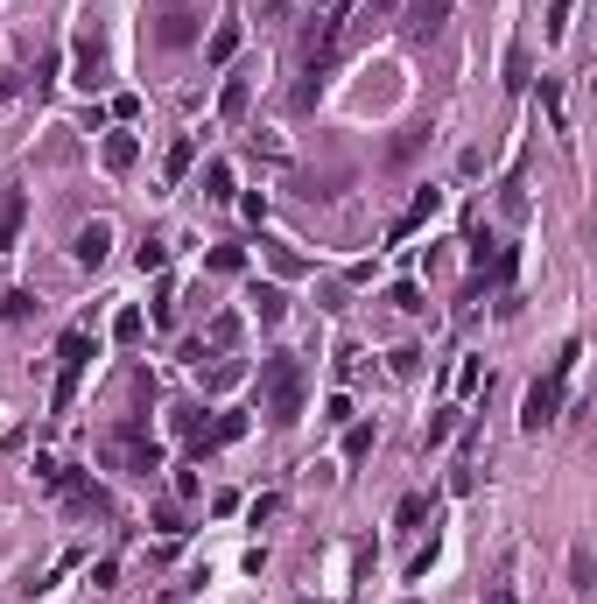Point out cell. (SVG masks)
Returning a JSON list of instances; mask_svg holds the SVG:
<instances>
[{
  "label": "cell",
  "instance_id": "34",
  "mask_svg": "<svg viewBox=\"0 0 597 604\" xmlns=\"http://www.w3.org/2000/svg\"><path fill=\"white\" fill-rule=\"evenodd\" d=\"M302 604H324V598H302Z\"/></svg>",
  "mask_w": 597,
  "mask_h": 604
},
{
  "label": "cell",
  "instance_id": "7",
  "mask_svg": "<svg viewBox=\"0 0 597 604\" xmlns=\"http://www.w3.org/2000/svg\"><path fill=\"white\" fill-rule=\"evenodd\" d=\"M71 253H78V267H106V253H113V225H106V218H92V225H78V239H71Z\"/></svg>",
  "mask_w": 597,
  "mask_h": 604
},
{
  "label": "cell",
  "instance_id": "23",
  "mask_svg": "<svg viewBox=\"0 0 597 604\" xmlns=\"http://www.w3.org/2000/svg\"><path fill=\"white\" fill-rule=\"evenodd\" d=\"M387 302H394V310H422V289H415V282H394V295H387Z\"/></svg>",
  "mask_w": 597,
  "mask_h": 604
},
{
  "label": "cell",
  "instance_id": "32",
  "mask_svg": "<svg viewBox=\"0 0 597 604\" xmlns=\"http://www.w3.org/2000/svg\"><path fill=\"white\" fill-rule=\"evenodd\" d=\"M485 604H520V590L514 583H485Z\"/></svg>",
  "mask_w": 597,
  "mask_h": 604
},
{
  "label": "cell",
  "instance_id": "27",
  "mask_svg": "<svg viewBox=\"0 0 597 604\" xmlns=\"http://www.w3.org/2000/svg\"><path fill=\"white\" fill-rule=\"evenodd\" d=\"M422 513H429V500H422V492H407V500H401V527H422Z\"/></svg>",
  "mask_w": 597,
  "mask_h": 604
},
{
  "label": "cell",
  "instance_id": "29",
  "mask_svg": "<svg viewBox=\"0 0 597 604\" xmlns=\"http://www.w3.org/2000/svg\"><path fill=\"white\" fill-rule=\"evenodd\" d=\"M324 421H352V394H330L324 401Z\"/></svg>",
  "mask_w": 597,
  "mask_h": 604
},
{
  "label": "cell",
  "instance_id": "24",
  "mask_svg": "<svg viewBox=\"0 0 597 604\" xmlns=\"http://www.w3.org/2000/svg\"><path fill=\"white\" fill-rule=\"evenodd\" d=\"M478 380H485V366H478V359H464V366H457V394H478Z\"/></svg>",
  "mask_w": 597,
  "mask_h": 604
},
{
  "label": "cell",
  "instance_id": "26",
  "mask_svg": "<svg viewBox=\"0 0 597 604\" xmlns=\"http://www.w3.org/2000/svg\"><path fill=\"white\" fill-rule=\"evenodd\" d=\"M274 513H281V500H274V492H260V500L246 506V520H253V527H260V520H274Z\"/></svg>",
  "mask_w": 597,
  "mask_h": 604
},
{
  "label": "cell",
  "instance_id": "17",
  "mask_svg": "<svg viewBox=\"0 0 597 604\" xmlns=\"http://www.w3.org/2000/svg\"><path fill=\"white\" fill-rule=\"evenodd\" d=\"M253 310H260V323H281V316H289V295L281 289H253Z\"/></svg>",
  "mask_w": 597,
  "mask_h": 604
},
{
  "label": "cell",
  "instance_id": "21",
  "mask_svg": "<svg viewBox=\"0 0 597 604\" xmlns=\"http://www.w3.org/2000/svg\"><path fill=\"white\" fill-rule=\"evenodd\" d=\"M591 577H597V569H591V549H570V583H576V590H591Z\"/></svg>",
  "mask_w": 597,
  "mask_h": 604
},
{
  "label": "cell",
  "instance_id": "4",
  "mask_svg": "<svg viewBox=\"0 0 597 604\" xmlns=\"http://www.w3.org/2000/svg\"><path fill=\"white\" fill-rule=\"evenodd\" d=\"M84 366H92V338H84V331H64V338H56V394H50V408H56V415H71V401H78Z\"/></svg>",
  "mask_w": 597,
  "mask_h": 604
},
{
  "label": "cell",
  "instance_id": "30",
  "mask_svg": "<svg viewBox=\"0 0 597 604\" xmlns=\"http://www.w3.org/2000/svg\"><path fill=\"white\" fill-rule=\"evenodd\" d=\"M570 7H576V0H555V7H548V35H563V28H570Z\"/></svg>",
  "mask_w": 597,
  "mask_h": 604
},
{
  "label": "cell",
  "instance_id": "19",
  "mask_svg": "<svg viewBox=\"0 0 597 604\" xmlns=\"http://www.w3.org/2000/svg\"><path fill=\"white\" fill-rule=\"evenodd\" d=\"M345 457H373V421H352V429H345Z\"/></svg>",
  "mask_w": 597,
  "mask_h": 604
},
{
  "label": "cell",
  "instance_id": "28",
  "mask_svg": "<svg viewBox=\"0 0 597 604\" xmlns=\"http://www.w3.org/2000/svg\"><path fill=\"white\" fill-rule=\"evenodd\" d=\"M28 310H35V295H28V289H15V295H7V323H22Z\"/></svg>",
  "mask_w": 597,
  "mask_h": 604
},
{
  "label": "cell",
  "instance_id": "2",
  "mask_svg": "<svg viewBox=\"0 0 597 604\" xmlns=\"http://www.w3.org/2000/svg\"><path fill=\"white\" fill-rule=\"evenodd\" d=\"M576 359H583V344H563V359H555V372H548V380H534V387H527V415H520V429H527V436H542L548 421L563 415V387H570Z\"/></svg>",
  "mask_w": 597,
  "mask_h": 604
},
{
  "label": "cell",
  "instance_id": "15",
  "mask_svg": "<svg viewBox=\"0 0 597 604\" xmlns=\"http://www.w3.org/2000/svg\"><path fill=\"white\" fill-rule=\"evenodd\" d=\"M260 246H268L274 274H289V282H296V274H309V261H302V253H296V246H289V239H260Z\"/></svg>",
  "mask_w": 597,
  "mask_h": 604
},
{
  "label": "cell",
  "instance_id": "3",
  "mask_svg": "<svg viewBox=\"0 0 597 604\" xmlns=\"http://www.w3.org/2000/svg\"><path fill=\"white\" fill-rule=\"evenodd\" d=\"M106 464L127 471V478H148V471H162V443H155L141 421H120V429L106 436Z\"/></svg>",
  "mask_w": 597,
  "mask_h": 604
},
{
  "label": "cell",
  "instance_id": "13",
  "mask_svg": "<svg viewBox=\"0 0 597 604\" xmlns=\"http://www.w3.org/2000/svg\"><path fill=\"white\" fill-rule=\"evenodd\" d=\"M436 211H443V190H422V197L407 204V218H394V239H407V233H415V225H429Z\"/></svg>",
  "mask_w": 597,
  "mask_h": 604
},
{
  "label": "cell",
  "instance_id": "1",
  "mask_svg": "<svg viewBox=\"0 0 597 604\" xmlns=\"http://www.w3.org/2000/svg\"><path fill=\"white\" fill-rule=\"evenodd\" d=\"M260 394H268V421H302V366L289 352H268L260 359Z\"/></svg>",
  "mask_w": 597,
  "mask_h": 604
},
{
  "label": "cell",
  "instance_id": "9",
  "mask_svg": "<svg viewBox=\"0 0 597 604\" xmlns=\"http://www.w3.org/2000/svg\"><path fill=\"white\" fill-rule=\"evenodd\" d=\"M450 7H457V0H415V7H407V35H415V43H429V35H436V28H443V22H450Z\"/></svg>",
  "mask_w": 597,
  "mask_h": 604
},
{
  "label": "cell",
  "instance_id": "22",
  "mask_svg": "<svg viewBox=\"0 0 597 604\" xmlns=\"http://www.w3.org/2000/svg\"><path fill=\"white\" fill-rule=\"evenodd\" d=\"M232 338H240V316H211V344H218V352H225Z\"/></svg>",
  "mask_w": 597,
  "mask_h": 604
},
{
  "label": "cell",
  "instance_id": "16",
  "mask_svg": "<svg viewBox=\"0 0 597 604\" xmlns=\"http://www.w3.org/2000/svg\"><path fill=\"white\" fill-rule=\"evenodd\" d=\"M240 380H246V366H240V359H218V366L204 372V387H211V394H225V387H240Z\"/></svg>",
  "mask_w": 597,
  "mask_h": 604
},
{
  "label": "cell",
  "instance_id": "25",
  "mask_svg": "<svg viewBox=\"0 0 597 604\" xmlns=\"http://www.w3.org/2000/svg\"><path fill=\"white\" fill-rule=\"evenodd\" d=\"M211 267H218V274H240V267H246V253H240V246H218V253H211Z\"/></svg>",
  "mask_w": 597,
  "mask_h": 604
},
{
  "label": "cell",
  "instance_id": "20",
  "mask_svg": "<svg viewBox=\"0 0 597 604\" xmlns=\"http://www.w3.org/2000/svg\"><path fill=\"white\" fill-rule=\"evenodd\" d=\"M113 338H120V344H141V310H120V316H113Z\"/></svg>",
  "mask_w": 597,
  "mask_h": 604
},
{
  "label": "cell",
  "instance_id": "11",
  "mask_svg": "<svg viewBox=\"0 0 597 604\" xmlns=\"http://www.w3.org/2000/svg\"><path fill=\"white\" fill-rule=\"evenodd\" d=\"M232 56H240V15H225L211 28V43H204V64H232Z\"/></svg>",
  "mask_w": 597,
  "mask_h": 604
},
{
  "label": "cell",
  "instance_id": "33",
  "mask_svg": "<svg viewBox=\"0 0 597 604\" xmlns=\"http://www.w3.org/2000/svg\"><path fill=\"white\" fill-rule=\"evenodd\" d=\"M373 7H380V15H394V7H401V0H373Z\"/></svg>",
  "mask_w": 597,
  "mask_h": 604
},
{
  "label": "cell",
  "instance_id": "8",
  "mask_svg": "<svg viewBox=\"0 0 597 604\" xmlns=\"http://www.w3.org/2000/svg\"><path fill=\"white\" fill-rule=\"evenodd\" d=\"M253 78H260V71H232V78H225V92H218V120H232V127L246 120V105H253Z\"/></svg>",
  "mask_w": 597,
  "mask_h": 604
},
{
  "label": "cell",
  "instance_id": "10",
  "mask_svg": "<svg viewBox=\"0 0 597 604\" xmlns=\"http://www.w3.org/2000/svg\"><path fill=\"white\" fill-rule=\"evenodd\" d=\"M134 155H141V141H134L127 127H113L106 141H99V162H106L113 176H127V169H134Z\"/></svg>",
  "mask_w": 597,
  "mask_h": 604
},
{
  "label": "cell",
  "instance_id": "12",
  "mask_svg": "<svg viewBox=\"0 0 597 604\" xmlns=\"http://www.w3.org/2000/svg\"><path fill=\"white\" fill-rule=\"evenodd\" d=\"M22 190H0V253H15V239H22Z\"/></svg>",
  "mask_w": 597,
  "mask_h": 604
},
{
  "label": "cell",
  "instance_id": "6",
  "mask_svg": "<svg viewBox=\"0 0 597 604\" xmlns=\"http://www.w3.org/2000/svg\"><path fill=\"white\" fill-rule=\"evenodd\" d=\"M99 78H106V43H99V22H84L78 28V84L92 92Z\"/></svg>",
  "mask_w": 597,
  "mask_h": 604
},
{
  "label": "cell",
  "instance_id": "14",
  "mask_svg": "<svg viewBox=\"0 0 597 604\" xmlns=\"http://www.w3.org/2000/svg\"><path fill=\"white\" fill-rule=\"evenodd\" d=\"M191 162H197V141L183 134V141H169V155H162V176H169V183H183V176H191Z\"/></svg>",
  "mask_w": 597,
  "mask_h": 604
},
{
  "label": "cell",
  "instance_id": "5",
  "mask_svg": "<svg viewBox=\"0 0 597 604\" xmlns=\"http://www.w3.org/2000/svg\"><path fill=\"white\" fill-rule=\"evenodd\" d=\"M148 22H155V43H162V50H191L197 43V7L191 0H155Z\"/></svg>",
  "mask_w": 597,
  "mask_h": 604
},
{
  "label": "cell",
  "instance_id": "18",
  "mask_svg": "<svg viewBox=\"0 0 597 604\" xmlns=\"http://www.w3.org/2000/svg\"><path fill=\"white\" fill-rule=\"evenodd\" d=\"M204 197H211V204H225V197H232V169H225V162H211V169H204Z\"/></svg>",
  "mask_w": 597,
  "mask_h": 604
},
{
  "label": "cell",
  "instance_id": "35",
  "mask_svg": "<svg viewBox=\"0 0 597 604\" xmlns=\"http://www.w3.org/2000/svg\"><path fill=\"white\" fill-rule=\"evenodd\" d=\"M407 604H415V598H407Z\"/></svg>",
  "mask_w": 597,
  "mask_h": 604
},
{
  "label": "cell",
  "instance_id": "31",
  "mask_svg": "<svg viewBox=\"0 0 597 604\" xmlns=\"http://www.w3.org/2000/svg\"><path fill=\"white\" fill-rule=\"evenodd\" d=\"M22 92H28V84L15 78V71H0V105H15V99H22Z\"/></svg>",
  "mask_w": 597,
  "mask_h": 604
}]
</instances>
